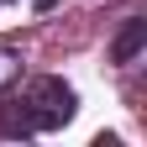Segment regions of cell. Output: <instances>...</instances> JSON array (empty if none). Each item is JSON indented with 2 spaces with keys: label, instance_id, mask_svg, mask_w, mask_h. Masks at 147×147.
Listing matches in <instances>:
<instances>
[{
  "label": "cell",
  "instance_id": "obj_1",
  "mask_svg": "<svg viewBox=\"0 0 147 147\" xmlns=\"http://www.w3.org/2000/svg\"><path fill=\"white\" fill-rule=\"evenodd\" d=\"M21 105L32 110L37 126H63V121L74 116V89H68L63 79H32L26 95H21Z\"/></svg>",
  "mask_w": 147,
  "mask_h": 147
},
{
  "label": "cell",
  "instance_id": "obj_3",
  "mask_svg": "<svg viewBox=\"0 0 147 147\" xmlns=\"http://www.w3.org/2000/svg\"><path fill=\"white\" fill-rule=\"evenodd\" d=\"M0 126H5L11 137H16V131H21V137H26V131H37V121H32V110H26L21 100H16V105H0Z\"/></svg>",
  "mask_w": 147,
  "mask_h": 147
},
{
  "label": "cell",
  "instance_id": "obj_4",
  "mask_svg": "<svg viewBox=\"0 0 147 147\" xmlns=\"http://www.w3.org/2000/svg\"><path fill=\"white\" fill-rule=\"evenodd\" d=\"M16 74H21V63H16V58H11V53H0V89H5V84L16 79Z\"/></svg>",
  "mask_w": 147,
  "mask_h": 147
},
{
  "label": "cell",
  "instance_id": "obj_2",
  "mask_svg": "<svg viewBox=\"0 0 147 147\" xmlns=\"http://www.w3.org/2000/svg\"><path fill=\"white\" fill-rule=\"evenodd\" d=\"M142 47H147V21H126V26H121V37L110 42V58H116V63H131Z\"/></svg>",
  "mask_w": 147,
  "mask_h": 147
}]
</instances>
